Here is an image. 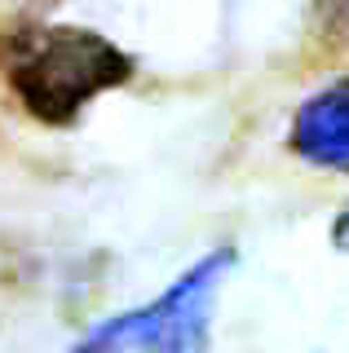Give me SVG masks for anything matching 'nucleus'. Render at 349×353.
I'll return each mask as SVG.
<instances>
[{
	"mask_svg": "<svg viewBox=\"0 0 349 353\" xmlns=\"http://www.w3.org/2000/svg\"><path fill=\"white\" fill-rule=\"evenodd\" d=\"M5 84L40 124H71L93 97L133 80V58L115 40L71 22L18 27L0 49Z\"/></svg>",
	"mask_w": 349,
	"mask_h": 353,
	"instance_id": "f257e3e1",
	"label": "nucleus"
},
{
	"mask_svg": "<svg viewBox=\"0 0 349 353\" xmlns=\"http://www.w3.org/2000/svg\"><path fill=\"white\" fill-rule=\"evenodd\" d=\"M226 252L195 265L181 283H172L155 305L133 309L115 323L97 327L71 353H199L208 340V314L217 279L226 274Z\"/></svg>",
	"mask_w": 349,
	"mask_h": 353,
	"instance_id": "f03ea898",
	"label": "nucleus"
},
{
	"mask_svg": "<svg viewBox=\"0 0 349 353\" xmlns=\"http://www.w3.org/2000/svg\"><path fill=\"white\" fill-rule=\"evenodd\" d=\"M292 150L319 168L349 172V80H336L310 97L288 132Z\"/></svg>",
	"mask_w": 349,
	"mask_h": 353,
	"instance_id": "7ed1b4c3",
	"label": "nucleus"
},
{
	"mask_svg": "<svg viewBox=\"0 0 349 353\" xmlns=\"http://www.w3.org/2000/svg\"><path fill=\"white\" fill-rule=\"evenodd\" d=\"M323 9H327V14H336L341 22H349V0H323Z\"/></svg>",
	"mask_w": 349,
	"mask_h": 353,
	"instance_id": "20e7f679",
	"label": "nucleus"
},
{
	"mask_svg": "<svg viewBox=\"0 0 349 353\" xmlns=\"http://www.w3.org/2000/svg\"><path fill=\"white\" fill-rule=\"evenodd\" d=\"M336 243H341V248H349V212L341 216V225H336Z\"/></svg>",
	"mask_w": 349,
	"mask_h": 353,
	"instance_id": "39448f33",
	"label": "nucleus"
}]
</instances>
